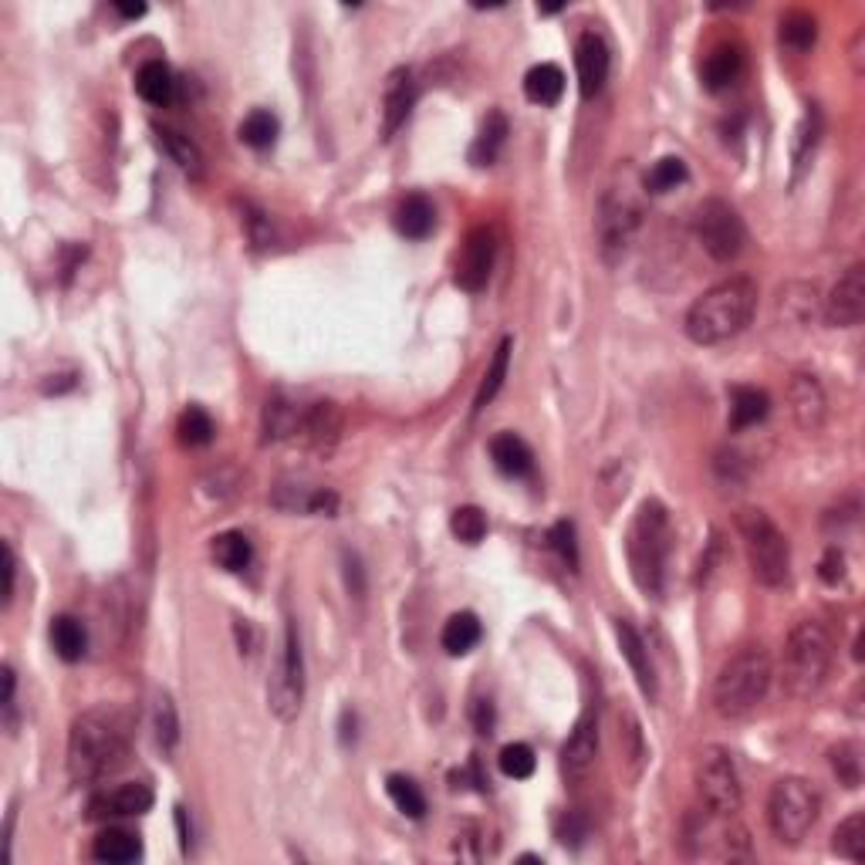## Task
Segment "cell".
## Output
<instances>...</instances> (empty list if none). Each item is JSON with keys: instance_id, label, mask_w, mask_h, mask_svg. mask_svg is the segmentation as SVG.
<instances>
[{"instance_id": "15", "label": "cell", "mask_w": 865, "mask_h": 865, "mask_svg": "<svg viewBox=\"0 0 865 865\" xmlns=\"http://www.w3.org/2000/svg\"><path fill=\"white\" fill-rule=\"evenodd\" d=\"M609 68H612V54L602 35L596 30H585L575 45V72H578V91L581 99H596L599 91L609 82Z\"/></svg>"}, {"instance_id": "10", "label": "cell", "mask_w": 865, "mask_h": 865, "mask_svg": "<svg viewBox=\"0 0 865 865\" xmlns=\"http://www.w3.org/2000/svg\"><path fill=\"white\" fill-rule=\"evenodd\" d=\"M693 234L700 240L703 251L714 258L717 264H730L744 254L748 247V227L744 216L737 213V206H730L720 197H710L697 206L693 213Z\"/></svg>"}, {"instance_id": "5", "label": "cell", "mask_w": 865, "mask_h": 865, "mask_svg": "<svg viewBox=\"0 0 865 865\" xmlns=\"http://www.w3.org/2000/svg\"><path fill=\"white\" fill-rule=\"evenodd\" d=\"M831 660H836V639L818 623V619H801L788 639H785V656H781V684L794 700L815 697L831 673Z\"/></svg>"}, {"instance_id": "38", "label": "cell", "mask_w": 865, "mask_h": 865, "mask_svg": "<svg viewBox=\"0 0 865 865\" xmlns=\"http://www.w3.org/2000/svg\"><path fill=\"white\" fill-rule=\"evenodd\" d=\"M831 849L849 862H865V812H852L831 836Z\"/></svg>"}, {"instance_id": "53", "label": "cell", "mask_w": 865, "mask_h": 865, "mask_svg": "<svg viewBox=\"0 0 865 865\" xmlns=\"http://www.w3.org/2000/svg\"><path fill=\"white\" fill-rule=\"evenodd\" d=\"M41 389H45V392H65V389H75V376H48Z\"/></svg>"}, {"instance_id": "22", "label": "cell", "mask_w": 865, "mask_h": 865, "mask_svg": "<svg viewBox=\"0 0 865 865\" xmlns=\"http://www.w3.org/2000/svg\"><path fill=\"white\" fill-rule=\"evenodd\" d=\"M301 419H304V410L298 403H291L288 396L274 392L267 403H264V416H261L264 440L267 443H281V440L298 437V432H301Z\"/></svg>"}, {"instance_id": "14", "label": "cell", "mask_w": 865, "mask_h": 865, "mask_svg": "<svg viewBox=\"0 0 865 865\" xmlns=\"http://www.w3.org/2000/svg\"><path fill=\"white\" fill-rule=\"evenodd\" d=\"M865 315V264H852L825 298V322L831 328H855Z\"/></svg>"}, {"instance_id": "43", "label": "cell", "mask_w": 865, "mask_h": 865, "mask_svg": "<svg viewBox=\"0 0 865 865\" xmlns=\"http://www.w3.org/2000/svg\"><path fill=\"white\" fill-rule=\"evenodd\" d=\"M450 531L463 544H480L487 538V514L480 507H474V504L456 507L453 517H450Z\"/></svg>"}, {"instance_id": "9", "label": "cell", "mask_w": 865, "mask_h": 865, "mask_svg": "<svg viewBox=\"0 0 865 865\" xmlns=\"http://www.w3.org/2000/svg\"><path fill=\"white\" fill-rule=\"evenodd\" d=\"M693 781H697L700 801L714 818H734L740 805H744V788H740L734 754L720 744H706L697 754Z\"/></svg>"}, {"instance_id": "6", "label": "cell", "mask_w": 865, "mask_h": 865, "mask_svg": "<svg viewBox=\"0 0 865 865\" xmlns=\"http://www.w3.org/2000/svg\"><path fill=\"white\" fill-rule=\"evenodd\" d=\"M737 531L748 551L751 575L764 589H781L791 575V544L785 531L761 507H744L737 514Z\"/></svg>"}, {"instance_id": "7", "label": "cell", "mask_w": 865, "mask_h": 865, "mask_svg": "<svg viewBox=\"0 0 865 865\" xmlns=\"http://www.w3.org/2000/svg\"><path fill=\"white\" fill-rule=\"evenodd\" d=\"M639 227H642V203L639 193L629 187V179L605 187L596 213V243H599V258L609 267L629 258Z\"/></svg>"}, {"instance_id": "16", "label": "cell", "mask_w": 865, "mask_h": 865, "mask_svg": "<svg viewBox=\"0 0 865 865\" xmlns=\"http://www.w3.org/2000/svg\"><path fill=\"white\" fill-rule=\"evenodd\" d=\"M419 96V85L413 68H392L383 88V139H392L399 129L406 126V118L413 115Z\"/></svg>"}, {"instance_id": "25", "label": "cell", "mask_w": 865, "mask_h": 865, "mask_svg": "<svg viewBox=\"0 0 865 865\" xmlns=\"http://www.w3.org/2000/svg\"><path fill=\"white\" fill-rule=\"evenodd\" d=\"M524 96L535 105H559L565 96V72L554 61H541L524 75Z\"/></svg>"}, {"instance_id": "30", "label": "cell", "mask_w": 865, "mask_h": 865, "mask_svg": "<svg viewBox=\"0 0 865 865\" xmlns=\"http://www.w3.org/2000/svg\"><path fill=\"white\" fill-rule=\"evenodd\" d=\"M91 855L99 862H109V865H126V862H136L142 855V842L139 836L126 828H105L99 831L96 845H91Z\"/></svg>"}, {"instance_id": "26", "label": "cell", "mask_w": 865, "mask_h": 865, "mask_svg": "<svg viewBox=\"0 0 865 865\" xmlns=\"http://www.w3.org/2000/svg\"><path fill=\"white\" fill-rule=\"evenodd\" d=\"M136 91H139L142 102L156 105V109L170 105L176 96V78H173L166 61H146V65L136 72Z\"/></svg>"}, {"instance_id": "41", "label": "cell", "mask_w": 865, "mask_h": 865, "mask_svg": "<svg viewBox=\"0 0 865 865\" xmlns=\"http://www.w3.org/2000/svg\"><path fill=\"white\" fill-rule=\"evenodd\" d=\"M277 139V118L264 109H254L240 122V142L251 149H271Z\"/></svg>"}, {"instance_id": "51", "label": "cell", "mask_w": 865, "mask_h": 865, "mask_svg": "<svg viewBox=\"0 0 865 865\" xmlns=\"http://www.w3.org/2000/svg\"><path fill=\"white\" fill-rule=\"evenodd\" d=\"M474 727L480 734H493V703L490 700H474Z\"/></svg>"}, {"instance_id": "21", "label": "cell", "mask_w": 865, "mask_h": 865, "mask_svg": "<svg viewBox=\"0 0 865 865\" xmlns=\"http://www.w3.org/2000/svg\"><path fill=\"white\" fill-rule=\"evenodd\" d=\"M740 75H744V51H740V45H717L703 61V88L714 91V96L734 88Z\"/></svg>"}, {"instance_id": "35", "label": "cell", "mask_w": 865, "mask_h": 865, "mask_svg": "<svg viewBox=\"0 0 865 865\" xmlns=\"http://www.w3.org/2000/svg\"><path fill=\"white\" fill-rule=\"evenodd\" d=\"M51 645L65 663H78L88 649V632L75 615H58L51 619Z\"/></svg>"}, {"instance_id": "36", "label": "cell", "mask_w": 865, "mask_h": 865, "mask_svg": "<svg viewBox=\"0 0 865 865\" xmlns=\"http://www.w3.org/2000/svg\"><path fill=\"white\" fill-rule=\"evenodd\" d=\"M504 142H507V118H504L501 112H490V115L484 118V126H480L477 139H474L471 160H474L477 166H490L493 160L501 156Z\"/></svg>"}, {"instance_id": "29", "label": "cell", "mask_w": 865, "mask_h": 865, "mask_svg": "<svg viewBox=\"0 0 865 865\" xmlns=\"http://www.w3.org/2000/svg\"><path fill=\"white\" fill-rule=\"evenodd\" d=\"M767 413H770V399L764 389H754V386L730 389V426L734 429L757 426L767 419Z\"/></svg>"}, {"instance_id": "46", "label": "cell", "mask_w": 865, "mask_h": 865, "mask_svg": "<svg viewBox=\"0 0 865 865\" xmlns=\"http://www.w3.org/2000/svg\"><path fill=\"white\" fill-rule=\"evenodd\" d=\"M818 133H822V115H818V109H812L805 118H801V126H798V142H794V163L798 166L808 160V152L818 142Z\"/></svg>"}, {"instance_id": "18", "label": "cell", "mask_w": 865, "mask_h": 865, "mask_svg": "<svg viewBox=\"0 0 865 865\" xmlns=\"http://www.w3.org/2000/svg\"><path fill=\"white\" fill-rule=\"evenodd\" d=\"M615 629V639H619V649H623V656L636 676V684L642 690L645 700H656L660 697V676H656V666H653V656H649V649L642 642V636L626 623V619H615L612 623Z\"/></svg>"}, {"instance_id": "19", "label": "cell", "mask_w": 865, "mask_h": 865, "mask_svg": "<svg viewBox=\"0 0 865 865\" xmlns=\"http://www.w3.org/2000/svg\"><path fill=\"white\" fill-rule=\"evenodd\" d=\"M152 788L136 781V785H122L115 791L96 794L88 805V818H133V815H146L152 808Z\"/></svg>"}, {"instance_id": "48", "label": "cell", "mask_w": 865, "mask_h": 865, "mask_svg": "<svg viewBox=\"0 0 865 865\" xmlns=\"http://www.w3.org/2000/svg\"><path fill=\"white\" fill-rule=\"evenodd\" d=\"M243 227H247V237H251L258 247L271 243V221H267V213H261L254 203H243Z\"/></svg>"}, {"instance_id": "4", "label": "cell", "mask_w": 865, "mask_h": 865, "mask_svg": "<svg viewBox=\"0 0 865 865\" xmlns=\"http://www.w3.org/2000/svg\"><path fill=\"white\" fill-rule=\"evenodd\" d=\"M775 684V666L764 645H744L734 653L714 679V710L727 720H744L767 700Z\"/></svg>"}, {"instance_id": "50", "label": "cell", "mask_w": 865, "mask_h": 865, "mask_svg": "<svg viewBox=\"0 0 865 865\" xmlns=\"http://www.w3.org/2000/svg\"><path fill=\"white\" fill-rule=\"evenodd\" d=\"M14 581H17V559H14V548L4 541V605L14 602Z\"/></svg>"}, {"instance_id": "11", "label": "cell", "mask_w": 865, "mask_h": 865, "mask_svg": "<svg viewBox=\"0 0 865 865\" xmlns=\"http://www.w3.org/2000/svg\"><path fill=\"white\" fill-rule=\"evenodd\" d=\"M267 706L281 724L298 720L301 706H304V653H301L298 626L291 615L285 623V642H281V653H277L271 684H267Z\"/></svg>"}, {"instance_id": "3", "label": "cell", "mask_w": 865, "mask_h": 865, "mask_svg": "<svg viewBox=\"0 0 865 865\" xmlns=\"http://www.w3.org/2000/svg\"><path fill=\"white\" fill-rule=\"evenodd\" d=\"M673 551V521L660 501H642L626 531V559L636 589L645 599H660L666 589V568Z\"/></svg>"}, {"instance_id": "47", "label": "cell", "mask_w": 865, "mask_h": 865, "mask_svg": "<svg viewBox=\"0 0 865 865\" xmlns=\"http://www.w3.org/2000/svg\"><path fill=\"white\" fill-rule=\"evenodd\" d=\"M551 544L559 548L562 562H565L568 568H578V544H575V528H572L568 521H559V524H554V531H551Z\"/></svg>"}, {"instance_id": "55", "label": "cell", "mask_w": 865, "mask_h": 865, "mask_svg": "<svg viewBox=\"0 0 865 865\" xmlns=\"http://www.w3.org/2000/svg\"><path fill=\"white\" fill-rule=\"evenodd\" d=\"M115 11H118L122 17L136 21V17H142V14H146V4H115Z\"/></svg>"}, {"instance_id": "20", "label": "cell", "mask_w": 865, "mask_h": 865, "mask_svg": "<svg viewBox=\"0 0 865 865\" xmlns=\"http://www.w3.org/2000/svg\"><path fill=\"white\" fill-rule=\"evenodd\" d=\"M615 740H619V761L626 767V775L636 781L642 775L645 761H649V748H645V734H642L639 717L626 703L615 706Z\"/></svg>"}, {"instance_id": "8", "label": "cell", "mask_w": 865, "mask_h": 865, "mask_svg": "<svg viewBox=\"0 0 865 865\" xmlns=\"http://www.w3.org/2000/svg\"><path fill=\"white\" fill-rule=\"evenodd\" d=\"M822 815V798L805 778H781L767 794V825L781 845H801Z\"/></svg>"}, {"instance_id": "49", "label": "cell", "mask_w": 865, "mask_h": 865, "mask_svg": "<svg viewBox=\"0 0 865 865\" xmlns=\"http://www.w3.org/2000/svg\"><path fill=\"white\" fill-rule=\"evenodd\" d=\"M818 575L825 585H839L845 578V554L839 548H828L822 554V565H818Z\"/></svg>"}, {"instance_id": "33", "label": "cell", "mask_w": 865, "mask_h": 865, "mask_svg": "<svg viewBox=\"0 0 865 865\" xmlns=\"http://www.w3.org/2000/svg\"><path fill=\"white\" fill-rule=\"evenodd\" d=\"M210 551H213V562L221 565L224 572H243V568H251V562H254V544H251V538H247L243 531H224V535H216L213 538V544H210Z\"/></svg>"}, {"instance_id": "42", "label": "cell", "mask_w": 865, "mask_h": 865, "mask_svg": "<svg viewBox=\"0 0 865 865\" xmlns=\"http://www.w3.org/2000/svg\"><path fill=\"white\" fill-rule=\"evenodd\" d=\"M176 432H179L183 447H206L213 440V419H210L206 410L190 406V410H183V416L176 423Z\"/></svg>"}, {"instance_id": "17", "label": "cell", "mask_w": 865, "mask_h": 865, "mask_svg": "<svg viewBox=\"0 0 865 865\" xmlns=\"http://www.w3.org/2000/svg\"><path fill=\"white\" fill-rule=\"evenodd\" d=\"M788 403H791V416L794 423L805 432H818L825 416H828V396L822 389V383L808 373H798L788 386Z\"/></svg>"}, {"instance_id": "13", "label": "cell", "mask_w": 865, "mask_h": 865, "mask_svg": "<svg viewBox=\"0 0 865 865\" xmlns=\"http://www.w3.org/2000/svg\"><path fill=\"white\" fill-rule=\"evenodd\" d=\"M493 258H498V237H493L490 227H474L467 240H463V251L456 258V274H453L456 288L471 291V294L484 291L493 271Z\"/></svg>"}, {"instance_id": "44", "label": "cell", "mask_w": 865, "mask_h": 865, "mask_svg": "<svg viewBox=\"0 0 865 865\" xmlns=\"http://www.w3.org/2000/svg\"><path fill=\"white\" fill-rule=\"evenodd\" d=\"M828 761H831V770H836V778H839L845 788H858V785H862V757H858V744H849V740H842L839 748H831Z\"/></svg>"}, {"instance_id": "2", "label": "cell", "mask_w": 865, "mask_h": 865, "mask_svg": "<svg viewBox=\"0 0 865 865\" xmlns=\"http://www.w3.org/2000/svg\"><path fill=\"white\" fill-rule=\"evenodd\" d=\"M757 312V285L751 277L737 274L727 281L706 288L687 312V338L697 346H720L730 342L751 325Z\"/></svg>"}, {"instance_id": "27", "label": "cell", "mask_w": 865, "mask_h": 865, "mask_svg": "<svg viewBox=\"0 0 865 865\" xmlns=\"http://www.w3.org/2000/svg\"><path fill=\"white\" fill-rule=\"evenodd\" d=\"M432 227H437V210H432V203L423 193H413L396 206V230L403 237L423 240L432 234Z\"/></svg>"}, {"instance_id": "28", "label": "cell", "mask_w": 865, "mask_h": 865, "mask_svg": "<svg viewBox=\"0 0 865 865\" xmlns=\"http://www.w3.org/2000/svg\"><path fill=\"white\" fill-rule=\"evenodd\" d=\"M156 139H160L166 156L183 173H187L190 179H200L203 176V152H200V146L190 136H183L179 129H170V126H156Z\"/></svg>"}, {"instance_id": "23", "label": "cell", "mask_w": 865, "mask_h": 865, "mask_svg": "<svg viewBox=\"0 0 865 865\" xmlns=\"http://www.w3.org/2000/svg\"><path fill=\"white\" fill-rule=\"evenodd\" d=\"M338 432H342V413H338L335 403H315L304 410V419H301V432L298 437L315 447V450H331Z\"/></svg>"}, {"instance_id": "31", "label": "cell", "mask_w": 865, "mask_h": 865, "mask_svg": "<svg viewBox=\"0 0 865 865\" xmlns=\"http://www.w3.org/2000/svg\"><path fill=\"white\" fill-rule=\"evenodd\" d=\"M480 636H484V626H480L477 615L474 612H456V615H450L443 632H440V645L447 649L450 656H467L471 649L480 642Z\"/></svg>"}, {"instance_id": "1", "label": "cell", "mask_w": 865, "mask_h": 865, "mask_svg": "<svg viewBox=\"0 0 865 865\" xmlns=\"http://www.w3.org/2000/svg\"><path fill=\"white\" fill-rule=\"evenodd\" d=\"M129 757L126 724L112 710H85L68 730V778L75 785H99L112 778Z\"/></svg>"}, {"instance_id": "37", "label": "cell", "mask_w": 865, "mask_h": 865, "mask_svg": "<svg viewBox=\"0 0 865 865\" xmlns=\"http://www.w3.org/2000/svg\"><path fill=\"white\" fill-rule=\"evenodd\" d=\"M152 730H156V744L163 754H173L179 744V714L176 703L170 693H156V703H152Z\"/></svg>"}, {"instance_id": "45", "label": "cell", "mask_w": 865, "mask_h": 865, "mask_svg": "<svg viewBox=\"0 0 865 865\" xmlns=\"http://www.w3.org/2000/svg\"><path fill=\"white\" fill-rule=\"evenodd\" d=\"M498 764H501V770H504L507 778L524 781V778H531V775H535L538 757H535V751H531L528 744H507V748L501 751Z\"/></svg>"}, {"instance_id": "54", "label": "cell", "mask_w": 865, "mask_h": 865, "mask_svg": "<svg viewBox=\"0 0 865 865\" xmlns=\"http://www.w3.org/2000/svg\"><path fill=\"white\" fill-rule=\"evenodd\" d=\"M176 825H179V842H183V852H190V831H187V812L176 808Z\"/></svg>"}, {"instance_id": "12", "label": "cell", "mask_w": 865, "mask_h": 865, "mask_svg": "<svg viewBox=\"0 0 865 865\" xmlns=\"http://www.w3.org/2000/svg\"><path fill=\"white\" fill-rule=\"evenodd\" d=\"M599 748H602V724H599V710L589 706L585 714L575 720L565 748H562V775L572 785H581L592 775L599 764Z\"/></svg>"}, {"instance_id": "24", "label": "cell", "mask_w": 865, "mask_h": 865, "mask_svg": "<svg viewBox=\"0 0 865 865\" xmlns=\"http://www.w3.org/2000/svg\"><path fill=\"white\" fill-rule=\"evenodd\" d=\"M490 460L504 477H524V474H531V467H535L531 447L524 443L521 437H514V432H501V437L490 440Z\"/></svg>"}, {"instance_id": "39", "label": "cell", "mask_w": 865, "mask_h": 865, "mask_svg": "<svg viewBox=\"0 0 865 865\" xmlns=\"http://www.w3.org/2000/svg\"><path fill=\"white\" fill-rule=\"evenodd\" d=\"M386 791L392 798V805L403 812L406 818H423L426 815V794H423V788L413 778H406V775H389L386 778Z\"/></svg>"}, {"instance_id": "52", "label": "cell", "mask_w": 865, "mask_h": 865, "mask_svg": "<svg viewBox=\"0 0 865 865\" xmlns=\"http://www.w3.org/2000/svg\"><path fill=\"white\" fill-rule=\"evenodd\" d=\"M0 679H4V697H0V706H4V714L11 717V714H14V690H17L14 669H11V666H4V669H0Z\"/></svg>"}, {"instance_id": "40", "label": "cell", "mask_w": 865, "mask_h": 865, "mask_svg": "<svg viewBox=\"0 0 865 865\" xmlns=\"http://www.w3.org/2000/svg\"><path fill=\"white\" fill-rule=\"evenodd\" d=\"M687 163L679 160V156H663V160H656L653 163V170L645 173V190L649 193H669V190H676V187H684L687 183Z\"/></svg>"}, {"instance_id": "32", "label": "cell", "mask_w": 865, "mask_h": 865, "mask_svg": "<svg viewBox=\"0 0 865 865\" xmlns=\"http://www.w3.org/2000/svg\"><path fill=\"white\" fill-rule=\"evenodd\" d=\"M511 349H514V338H501L498 349H493V359L487 365V373L480 379V389L474 396V413L487 410L493 399H498V392L504 389V379H507V365H511Z\"/></svg>"}, {"instance_id": "34", "label": "cell", "mask_w": 865, "mask_h": 865, "mask_svg": "<svg viewBox=\"0 0 865 865\" xmlns=\"http://www.w3.org/2000/svg\"><path fill=\"white\" fill-rule=\"evenodd\" d=\"M778 41H781V48H788L794 54L812 51L818 41V21L808 11H788L778 24Z\"/></svg>"}]
</instances>
